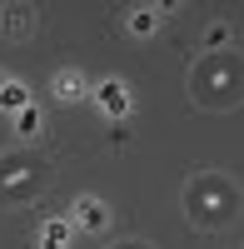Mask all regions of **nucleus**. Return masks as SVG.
I'll use <instances>...</instances> for the list:
<instances>
[{"label":"nucleus","instance_id":"f257e3e1","mask_svg":"<svg viewBox=\"0 0 244 249\" xmlns=\"http://www.w3.org/2000/svg\"><path fill=\"white\" fill-rule=\"evenodd\" d=\"M190 90H194V100H199V105H214V110L239 105V55H234V50L209 55L205 65L194 70Z\"/></svg>","mask_w":244,"mask_h":249},{"label":"nucleus","instance_id":"f03ea898","mask_svg":"<svg viewBox=\"0 0 244 249\" xmlns=\"http://www.w3.org/2000/svg\"><path fill=\"white\" fill-rule=\"evenodd\" d=\"M185 210H190L194 224H225L239 210V190L225 175H199V179H190V190H185Z\"/></svg>","mask_w":244,"mask_h":249},{"label":"nucleus","instance_id":"7ed1b4c3","mask_svg":"<svg viewBox=\"0 0 244 249\" xmlns=\"http://www.w3.org/2000/svg\"><path fill=\"white\" fill-rule=\"evenodd\" d=\"M40 184H45V160H35V155H0V199H30Z\"/></svg>","mask_w":244,"mask_h":249},{"label":"nucleus","instance_id":"20e7f679","mask_svg":"<svg viewBox=\"0 0 244 249\" xmlns=\"http://www.w3.org/2000/svg\"><path fill=\"white\" fill-rule=\"evenodd\" d=\"M90 100H95V110L105 120H125L130 115V85L125 80H100V85H90Z\"/></svg>","mask_w":244,"mask_h":249},{"label":"nucleus","instance_id":"39448f33","mask_svg":"<svg viewBox=\"0 0 244 249\" xmlns=\"http://www.w3.org/2000/svg\"><path fill=\"white\" fill-rule=\"evenodd\" d=\"M110 224V204L95 199V195H75L70 204V230H85V234H100Z\"/></svg>","mask_w":244,"mask_h":249},{"label":"nucleus","instance_id":"423d86ee","mask_svg":"<svg viewBox=\"0 0 244 249\" xmlns=\"http://www.w3.org/2000/svg\"><path fill=\"white\" fill-rule=\"evenodd\" d=\"M55 100H65V105L90 100V80H85V70H60V75H55Z\"/></svg>","mask_w":244,"mask_h":249},{"label":"nucleus","instance_id":"0eeeda50","mask_svg":"<svg viewBox=\"0 0 244 249\" xmlns=\"http://www.w3.org/2000/svg\"><path fill=\"white\" fill-rule=\"evenodd\" d=\"M30 30H35V10H30V5L5 10V35H10V40H25Z\"/></svg>","mask_w":244,"mask_h":249},{"label":"nucleus","instance_id":"6e6552de","mask_svg":"<svg viewBox=\"0 0 244 249\" xmlns=\"http://www.w3.org/2000/svg\"><path fill=\"white\" fill-rule=\"evenodd\" d=\"M125 25H130V35H155V30H159V10H150V5H135Z\"/></svg>","mask_w":244,"mask_h":249},{"label":"nucleus","instance_id":"1a4fd4ad","mask_svg":"<svg viewBox=\"0 0 244 249\" xmlns=\"http://www.w3.org/2000/svg\"><path fill=\"white\" fill-rule=\"evenodd\" d=\"M30 105V90L20 85V80H5V90H0V110H10V115H20Z\"/></svg>","mask_w":244,"mask_h":249},{"label":"nucleus","instance_id":"9d476101","mask_svg":"<svg viewBox=\"0 0 244 249\" xmlns=\"http://www.w3.org/2000/svg\"><path fill=\"white\" fill-rule=\"evenodd\" d=\"M40 124H45V120H40V110L25 105V110L15 115V135H20V140H35V135H40Z\"/></svg>","mask_w":244,"mask_h":249},{"label":"nucleus","instance_id":"9b49d317","mask_svg":"<svg viewBox=\"0 0 244 249\" xmlns=\"http://www.w3.org/2000/svg\"><path fill=\"white\" fill-rule=\"evenodd\" d=\"M225 45H229V25L219 20V25H209V30H205V50H209V55H219Z\"/></svg>","mask_w":244,"mask_h":249},{"label":"nucleus","instance_id":"f8f14e48","mask_svg":"<svg viewBox=\"0 0 244 249\" xmlns=\"http://www.w3.org/2000/svg\"><path fill=\"white\" fill-rule=\"evenodd\" d=\"M70 234H75V230H70V219H45V244H60V249H65Z\"/></svg>","mask_w":244,"mask_h":249},{"label":"nucleus","instance_id":"ddd939ff","mask_svg":"<svg viewBox=\"0 0 244 249\" xmlns=\"http://www.w3.org/2000/svg\"><path fill=\"white\" fill-rule=\"evenodd\" d=\"M5 80H10V75H5V70H0V90H5Z\"/></svg>","mask_w":244,"mask_h":249},{"label":"nucleus","instance_id":"4468645a","mask_svg":"<svg viewBox=\"0 0 244 249\" xmlns=\"http://www.w3.org/2000/svg\"><path fill=\"white\" fill-rule=\"evenodd\" d=\"M120 249H145V244H120Z\"/></svg>","mask_w":244,"mask_h":249},{"label":"nucleus","instance_id":"2eb2a0df","mask_svg":"<svg viewBox=\"0 0 244 249\" xmlns=\"http://www.w3.org/2000/svg\"><path fill=\"white\" fill-rule=\"evenodd\" d=\"M40 249H60V244H40Z\"/></svg>","mask_w":244,"mask_h":249}]
</instances>
